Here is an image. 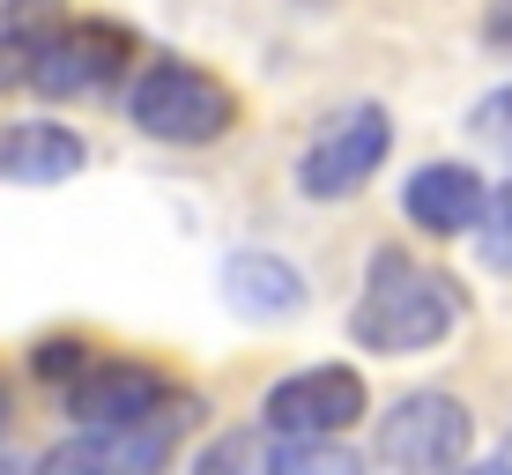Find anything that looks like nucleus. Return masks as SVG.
Segmentation results:
<instances>
[{
  "label": "nucleus",
  "instance_id": "f257e3e1",
  "mask_svg": "<svg viewBox=\"0 0 512 475\" xmlns=\"http://www.w3.org/2000/svg\"><path fill=\"white\" fill-rule=\"evenodd\" d=\"M461 283L446 268H423L409 253H372L364 268V297L349 312V334L379 357H409V349H438L461 327Z\"/></svg>",
  "mask_w": 512,
  "mask_h": 475
},
{
  "label": "nucleus",
  "instance_id": "f03ea898",
  "mask_svg": "<svg viewBox=\"0 0 512 475\" xmlns=\"http://www.w3.org/2000/svg\"><path fill=\"white\" fill-rule=\"evenodd\" d=\"M127 119L149 134V142L201 149V142H223V134L238 127V97L223 90L216 75H201L193 60L156 52V60L134 75V90H127Z\"/></svg>",
  "mask_w": 512,
  "mask_h": 475
},
{
  "label": "nucleus",
  "instance_id": "7ed1b4c3",
  "mask_svg": "<svg viewBox=\"0 0 512 475\" xmlns=\"http://www.w3.org/2000/svg\"><path fill=\"white\" fill-rule=\"evenodd\" d=\"M186 424H193V401L134 416V424H82L75 438H60L38 468L45 475H164V461H171V446H179Z\"/></svg>",
  "mask_w": 512,
  "mask_h": 475
},
{
  "label": "nucleus",
  "instance_id": "20e7f679",
  "mask_svg": "<svg viewBox=\"0 0 512 475\" xmlns=\"http://www.w3.org/2000/svg\"><path fill=\"white\" fill-rule=\"evenodd\" d=\"M468 438L475 424L453 394H401L379 416V461L401 475H453L468 461Z\"/></svg>",
  "mask_w": 512,
  "mask_h": 475
},
{
  "label": "nucleus",
  "instance_id": "39448f33",
  "mask_svg": "<svg viewBox=\"0 0 512 475\" xmlns=\"http://www.w3.org/2000/svg\"><path fill=\"white\" fill-rule=\"evenodd\" d=\"M386 149H394V119H386L379 104H357V112L327 119V134L305 149L297 186H305L312 201H342V193H357L386 164Z\"/></svg>",
  "mask_w": 512,
  "mask_h": 475
},
{
  "label": "nucleus",
  "instance_id": "423d86ee",
  "mask_svg": "<svg viewBox=\"0 0 512 475\" xmlns=\"http://www.w3.org/2000/svg\"><path fill=\"white\" fill-rule=\"evenodd\" d=\"M364 409H372V394H364V379L349 372V364H320V372H290L268 394V424L282 438H342L349 424H364Z\"/></svg>",
  "mask_w": 512,
  "mask_h": 475
},
{
  "label": "nucleus",
  "instance_id": "0eeeda50",
  "mask_svg": "<svg viewBox=\"0 0 512 475\" xmlns=\"http://www.w3.org/2000/svg\"><path fill=\"white\" fill-rule=\"evenodd\" d=\"M127 60H134V38L119 23H60L38 52L30 90L38 97H90V90L127 75Z\"/></svg>",
  "mask_w": 512,
  "mask_h": 475
},
{
  "label": "nucleus",
  "instance_id": "6e6552de",
  "mask_svg": "<svg viewBox=\"0 0 512 475\" xmlns=\"http://www.w3.org/2000/svg\"><path fill=\"white\" fill-rule=\"evenodd\" d=\"M67 409L82 424H134V416H156V409H179L186 394H171L149 364H127V357H90V372L75 386H60Z\"/></svg>",
  "mask_w": 512,
  "mask_h": 475
},
{
  "label": "nucleus",
  "instance_id": "1a4fd4ad",
  "mask_svg": "<svg viewBox=\"0 0 512 475\" xmlns=\"http://www.w3.org/2000/svg\"><path fill=\"white\" fill-rule=\"evenodd\" d=\"M401 208H409L416 231L461 238V231H483L490 193H483V179H475L468 164H423L416 179H409V193H401Z\"/></svg>",
  "mask_w": 512,
  "mask_h": 475
},
{
  "label": "nucleus",
  "instance_id": "9d476101",
  "mask_svg": "<svg viewBox=\"0 0 512 475\" xmlns=\"http://www.w3.org/2000/svg\"><path fill=\"white\" fill-rule=\"evenodd\" d=\"M223 305L238 320H297L305 312V275L282 253H231L223 260Z\"/></svg>",
  "mask_w": 512,
  "mask_h": 475
},
{
  "label": "nucleus",
  "instance_id": "9b49d317",
  "mask_svg": "<svg viewBox=\"0 0 512 475\" xmlns=\"http://www.w3.org/2000/svg\"><path fill=\"white\" fill-rule=\"evenodd\" d=\"M82 134L52 127V119H30V127H8L0 134V179L8 186H60L82 171Z\"/></svg>",
  "mask_w": 512,
  "mask_h": 475
},
{
  "label": "nucleus",
  "instance_id": "f8f14e48",
  "mask_svg": "<svg viewBox=\"0 0 512 475\" xmlns=\"http://www.w3.org/2000/svg\"><path fill=\"white\" fill-rule=\"evenodd\" d=\"M60 23V0H0V90H30L38 52Z\"/></svg>",
  "mask_w": 512,
  "mask_h": 475
},
{
  "label": "nucleus",
  "instance_id": "ddd939ff",
  "mask_svg": "<svg viewBox=\"0 0 512 475\" xmlns=\"http://www.w3.org/2000/svg\"><path fill=\"white\" fill-rule=\"evenodd\" d=\"M193 475H282V431L260 416L245 431H223L216 446L193 461Z\"/></svg>",
  "mask_w": 512,
  "mask_h": 475
},
{
  "label": "nucleus",
  "instance_id": "4468645a",
  "mask_svg": "<svg viewBox=\"0 0 512 475\" xmlns=\"http://www.w3.org/2000/svg\"><path fill=\"white\" fill-rule=\"evenodd\" d=\"M282 475H364V468L334 438H305V446H282Z\"/></svg>",
  "mask_w": 512,
  "mask_h": 475
},
{
  "label": "nucleus",
  "instance_id": "2eb2a0df",
  "mask_svg": "<svg viewBox=\"0 0 512 475\" xmlns=\"http://www.w3.org/2000/svg\"><path fill=\"white\" fill-rule=\"evenodd\" d=\"M475 245H483V260H490L498 275H512V179L490 193V208H483V238H475Z\"/></svg>",
  "mask_w": 512,
  "mask_h": 475
},
{
  "label": "nucleus",
  "instance_id": "dca6fc26",
  "mask_svg": "<svg viewBox=\"0 0 512 475\" xmlns=\"http://www.w3.org/2000/svg\"><path fill=\"white\" fill-rule=\"evenodd\" d=\"M468 127L483 134L490 149H505V156H512V82H505V90H490L483 104H475V112H468Z\"/></svg>",
  "mask_w": 512,
  "mask_h": 475
},
{
  "label": "nucleus",
  "instance_id": "f3484780",
  "mask_svg": "<svg viewBox=\"0 0 512 475\" xmlns=\"http://www.w3.org/2000/svg\"><path fill=\"white\" fill-rule=\"evenodd\" d=\"M483 45L512 60V0H490V8H483Z\"/></svg>",
  "mask_w": 512,
  "mask_h": 475
},
{
  "label": "nucleus",
  "instance_id": "a211bd4d",
  "mask_svg": "<svg viewBox=\"0 0 512 475\" xmlns=\"http://www.w3.org/2000/svg\"><path fill=\"white\" fill-rule=\"evenodd\" d=\"M0 475H45V468H30V461H15V453H0Z\"/></svg>",
  "mask_w": 512,
  "mask_h": 475
},
{
  "label": "nucleus",
  "instance_id": "6ab92c4d",
  "mask_svg": "<svg viewBox=\"0 0 512 475\" xmlns=\"http://www.w3.org/2000/svg\"><path fill=\"white\" fill-rule=\"evenodd\" d=\"M461 475H512V461H483V468H461Z\"/></svg>",
  "mask_w": 512,
  "mask_h": 475
},
{
  "label": "nucleus",
  "instance_id": "aec40b11",
  "mask_svg": "<svg viewBox=\"0 0 512 475\" xmlns=\"http://www.w3.org/2000/svg\"><path fill=\"white\" fill-rule=\"evenodd\" d=\"M0 424H8V386H0Z\"/></svg>",
  "mask_w": 512,
  "mask_h": 475
}]
</instances>
